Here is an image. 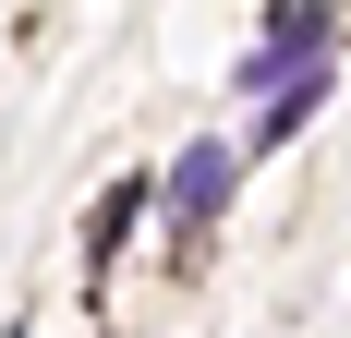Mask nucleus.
<instances>
[{
    "mask_svg": "<svg viewBox=\"0 0 351 338\" xmlns=\"http://www.w3.org/2000/svg\"><path fill=\"white\" fill-rule=\"evenodd\" d=\"M303 61H327V0H279V12H267V36L230 61V97H279Z\"/></svg>",
    "mask_w": 351,
    "mask_h": 338,
    "instance_id": "1",
    "label": "nucleus"
},
{
    "mask_svg": "<svg viewBox=\"0 0 351 338\" xmlns=\"http://www.w3.org/2000/svg\"><path fill=\"white\" fill-rule=\"evenodd\" d=\"M230 181H243V169H230V145H218V133H194V145H182V169L158 181V205H170L182 254H194V242L218 230V205H230Z\"/></svg>",
    "mask_w": 351,
    "mask_h": 338,
    "instance_id": "2",
    "label": "nucleus"
},
{
    "mask_svg": "<svg viewBox=\"0 0 351 338\" xmlns=\"http://www.w3.org/2000/svg\"><path fill=\"white\" fill-rule=\"evenodd\" d=\"M145 194H158V181H109L97 194V218H85V290H109V254H121V230L145 218Z\"/></svg>",
    "mask_w": 351,
    "mask_h": 338,
    "instance_id": "3",
    "label": "nucleus"
},
{
    "mask_svg": "<svg viewBox=\"0 0 351 338\" xmlns=\"http://www.w3.org/2000/svg\"><path fill=\"white\" fill-rule=\"evenodd\" d=\"M315 97H327V61H303V73L279 85V97H267V121H254V133H267V145H291L303 121H315Z\"/></svg>",
    "mask_w": 351,
    "mask_h": 338,
    "instance_id": "4",
    "label": "nucleus"
},
{
    "mask_svg": "<svg viewBox=\"0 0 351 338\" xmlns=\"http://www.w3.org/2000/svg\"><path fill=\"white\" fill-rule=\"evenodd\" d=\"M0 338H12V326H0Z\"/></svg>",
    "mask_w": 351,
    "mask_h": 338,
    "instance_id": "5",
    "label": "nucleus"
}]
</instances>
